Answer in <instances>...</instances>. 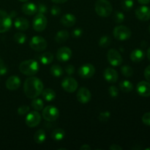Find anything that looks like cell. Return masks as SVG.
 I'll use <instances>...</instances> for the list:
<instances>
[{"label": "cell", "mask_w": 150, "mask_h": 150, "mask_svg": "<svg viewBox=\"0 0 150 150\" xmlns=\"http://www.w3.org/2000/svg\"><path fill=\"white\" fill-rule=\"evenodd\" d=\"M136 91L140 96L148 98L150 96V83L145 81H142L138 83Z\"/></svg>", "instance_id": "obj_16"}, {"label": "cell", "mask_w": 150, "mask_h": 150, "mask_svg": "<svg viewBox=\"0 0 150 150\" xmlns=\"http://www.w3.org/2000/svg\"><path fill=\"white\" fill-rule=\"evenodd\" d=\"M83 34V30L80 28H77V29H75L72 32V36L75 38H80L81 36Z\"/></svg>", "instance_id": "obj_42"}, {"label": "cell", "mask_w": 150, "mask_h": 150, "mask_svg": "<svg viewBox=\"0 0 150 150\" xmlns=\"http://www.w3.org/2000/svg\"><path fill=\"white\" fill-rule=\"evenodd\" d=\"M111 117V112L109 111H103L101 112L98 116V120L100 122H106Z\"/></svg>", "instance_id": "obj_36"}, {"label": "cell", "mask_w": 150, "mask_h": 150, "mask_svg": "<svg viewBox=\"0 0 150 150\" xmlns=\"http://www.w3.org/2000/svg\"><path fill=\"white\" fill-rule=\"evenodd\" d=\"M107 59L109 64L114 67H117L122 64L123 59L122 55L117 50L114 48H111L108 51L107 54Z\"/></svg>", "instance_id": "obj_8"}, {"label": "cell", "mask_w": 150, "mask_h": 150, "mask_svg": "<svg viewBox=\"0 0 150 150\" xmlns=\"http://www.w3.org/2000/svg\"><path fill=\"white\" fill-rule=\"evenodd\" d=\"M50 72H51V75L54 77H60L63 74V69L59 64H54V65L51 66Z\"/></svg>", "instance_id": "obj_29"}, {"label": "cell", "mask_w": 150, "mask_h": 150, "mask_svg": "<svg viewBox=\"0 0 150 150\" xmlns=\"http://www.w3.org/2000/svg\"><path fill=\"white\" fill-rule=\"evenodd\" d=\"M80 149L81 150H90L91 146L88 144H83L80 147Z\"/></svg>", "instance_id": "obj_47"}, {"label": "cell", "mask_w": 150, "mask_h": 150, "mask_svg": "<svg viewBox=\"0 0 150 150\" xmlns=\"http://www.w3.org/2000/svg\"><path fill=\"white\" fill-rule=\"evenodd\" d=\"M147 58H148V59L150 61V48H148V50H147Z\"/></svg>", "instance_id": "obj_51"}, {"label": "cell", "mask_w": 150, "mask_h": 150, "mask_svg": "<svg viewBox=\"0 0 150 150\" xmlns=\"http://www.w3.org/2000/svg\"><path fill=\"white\" fill-rule=\"evenodd\" d=\"M142 122L147 126H150V112L144 114L142 117Z\"/></svg>", "instance_id": "obj_41"}, {"label": "cell", "mask_w": 150, "mask_h": 150, "mask_svg": "<svg viewBox=\"0 0 150 150\" xmlns=\"http://www.w3.org/2000/svg\"><path fill=\"white\" fill-rule=\"evenodd\" d=\"M69 32L67 30H60L56 34L55 41L58 43H62L67 40L69 38Z\"/></svg>", "instance_id": "obj_24"}, {"label": "cell", "mask_w": 150, "mask_h": 150, "mask_svg": "<svg viewBox=\"0 0 150 150\" xmlns=\"http://www.w3.org/2000/svg\"><path fill=\"white\" fill-rule=\"evenodd\" d=\"M121 72L122 75L125 77H131L133 75V70L130 66L129 65H124L122 67Z\"/></svg>", "instance_id": "obj_33"}, {"label": "cell", "mask_w": 150, "mask_h": 150, "mask_svg": "<svg viewBox=\"0 0 150 150\" xmlns=\"http://www.w3.org/2000/svg\"><path fill=\"white\" fill-rule=\"evenodd\" d=\"M31 105H32V107L34 108V110L38 111H41V110L43 109L44 108L43 101L41 99H40V98H34L33 100L32 101Z\"/></svg>", "instance_id": "obj_30"}, {"label": "cell", "mask_w": 150, "mask_h": 150, "mask_svg": "<svg viewBox=\"0 0 150 150\" xmlns=\"http://www.w3.org/2000/svg\"><path fill=\"white\" fill-rule=\"evenodd\" d=\"M21 83V79H19V77L16 76H12L9 77L6 81L5 85L7 89L14 91L20 87Z\"/></svg>", "instance_id": "obj_18"}, {"label": "cell", "mask_w": 150, "mask_h": 150, "mask_svg": "<svg viewBox=\"0 0 150 150\" xmlns=\"http://www.w3.org/2000/svg\"><path fill=\"white\" fill-rule=\"evenodd\" d=\"M120 88L122 90V92L128 93V92H130L133 89V84L130 81H122L120 83Z\"/></svg>", "instance_id": "obj_27"}, {"label": "cell", "mask_w": 150, "mask_h": 150, "mask_svg": "<svg viewBox=\"0 0 150 150\" xmlns=\"http://www.w3.org/2000/svg\"><path fill=\"white\" fill-rule=\"evenodd\" d=\"M134 5L133 0H122V7L125 11H130L132 10Z\"/></svg>", "instance_id": "obj_34"}, {"label": "cell", "mask_w": 150, "mask_h": 150, "mask_svg": "<svg viewBox=\"0 0 150 150\" xmlns=\"http://www.w3.org/2000/svg\"><path fill=\"white\" fill-rule=\"evenodd\" d=\"M43 83L38 78L30 76L23 83V91L27 98L34 99L38 98L43 90Z\"/></svg>", "instance_id": "obj_1"}, {"label": "cell", "mask_w": 150, "mask_h": 150, "mask_svg": "<svg viewBox=\"0 0 150 150\" xmlns=\"http://www.w3.org/2000/svg\"><path fill=\"white\" fill-rule=\"evenodd\" d=\"M19 1H21V2H26V1H28L29 0H18Z\"/></svg>", "instance_id": "obj_52"}, {"label": "cell", "mask_w": 150, "mask_h": 150, "mask_svg": "<svg viewBox=\"0 0 150 150\" xmlns=\"http://www.w3.org/2000/svg\"><path fill=\"white\" fill-rule=\"evenodd\" d=\"M29 46L35 51H42L47 48V41L42 37L36 35L30 40Z\"/></svg>", "instance_id": "obj_5"}, {"label": "cell", "mask_w": 150, "mask_h": 150, "mask_svg": "<svg viewBox=\"0 0 150 150\" xmlns=\"http://www.w3.org/2000/svg\"><path fill=\"white\" fill-rule=\"evenodd\" d=\"M47 18L43 14L38 13V15L35 16L32 22V26H33L34 30L36 32H42L45 30L47 26Z\"/></svg>", "instance_id": "obj_9"}, {"label": "cell", "mask_w": 150, "mask_h": 150, "mask_svg": "<svg viewBox=\"0 0 150 150\" xmlns=\"http://www.w3.org/2000/svg\"><path fill=\"white\" fill-rule=\"evenodd\" d=\"M0 60H1V59H0Z\"/></svg>", "instance_id": "obj_55"}, {"label": "cell", "mask_w": 150, "mask_h": 150, "mask_svg": "<svg viewBox=\"0 0 150 150\" xmlns=\"http://www.w3.org/2000/svg\"><path fill=\"white\" fill-rule=\"evenodd\" d=\"M144 77L148 81L150 82V65L147 66L144 70Z\"/></svg>", "instance_id": "obj_45"}, {"label": "cell", "mask_w": 150, "mask_h": 150, "mask_svg": "<svg viewBox=\"0 0 150 150\" xmlns=\"http://www.w3.org/2000/svg\"><path fill=\"white\" fill-rule=\"evenodd\" d=\"M51 13L52 14L53 16L57 17V16H59L61 14V9L58 6H53L51 9Z\"/></svg>", "instance_id": "obj_40"}, {"label": "cell", "mask_w": 150, "mask_h": 150, "mask_svg": "<svg viewBox=\"0 0 150 150\" xmlns=\"http://www.w3.org/2000/svg\"><path fill=\"white\" fill-rule=\"evenodd\" d=\"M42 117L48 122H54L59 118V111L54 105H48L42 109Z\"/></svg>", "instance_id": "obj_6"}, {"label": "cell", "mask_w": 150, "mask_h": 150, "mask_svg": "<svg viewBox=\"0 0 150 150\" xmlns=\"http://www.w3.org/2000/svg\"><path fill=\"white\" fill-rule=\"evenodd\" d=\"M76 98L81 103L86 104L92 99V94L89 89H87L86 87H81L78 91Z\"/></svg>", "instance_id": "obj_13"}, {"label": "cell", "mask_w": 150, "mask_h": 150, "mask_svg": "<svg viewBox=\"0 0 150 150\" xmlns=\"http://www.w3.org/2000/svg\"><path fill=\"white\" fill-rule=\"evenodd\" d=\"M39 59L42 64H49L54 60V55L51 52H45L40 56Z\"/></svg>", "instance_id": "obj_26"}, {"label": "cell", "mask_w": 150, "mask_h": 150, "mask_svg": "<svg viewBox=\"0 0 150 150\" xmlns=\"http://www.w3.org/2000/svg\"><path fill=\"white\" fill-rule=\"evenodd\" d=\"M38 7V12L37 13H40V14H45L48 12V7L45 4H42V3H40V4H38V6H37Z\"/></svg>", "instance_id": "obj_39"}, {"label": "cell", "mask_w": 150, "mask_h": 150, "mask_svg": "<svg viewBox=\"0 0 150 150\" xmlns=\"http://www.w3.org/2000/svg\"><path fill=\"white\" fill-rule=\"evenodd\" d=\"M29 111V107L28 105H21L18 108V114L21 116H23L27 114V113Z\"/></svg>", "instance_id": "obj_38"}, {"label": "cell", "mask_w": 150, "mask_h": 150, "mask_svg": "<svg viewBox=\"0 0 150 150\" xmlns=\"http://www.w3.org/2000/svg\"><path fill=\"white\" fill-rule=\"evenodd\" d=\"M21 10L26 16H33L38 12V7L34 3L26 2L22 5Z\"/></svg>", "instance_id": "obj_21"}, {"label": "cell", "mask_w": 150, "mask_h": 150, "mask_svg": "<svg viewBox=\"0 0 150 150\" xmlns=\"http://www.w3.org/2000/svg\"><path fill=\"white\" fill-rule=\"evenodd\" d=\"M13 39L18 44H23L26 40V36L25 34L22 33V32H17L15 34Z\"/></svg>", "instance_id": "obj_32"}, {"label": "cell", "mask_w": 150, "mask_h": 150, "mask_svg": "<svg viewBox=\"0 0 150 150\" xmlns=\"http://www.w3.org/2000/svg\"><path fill=\"white\" fill-rule=\"evenodd\" d=\"M54 3H56V4H62V3L66 2L67 0H51Z\"/></svg>", "instance_id": "obj_49"}, {"label": "cell", "mask_w": 150, "mask_h": 150, "mask_svg": "<svg viewBox=\"0 0 150 150\" xmlns=\"http://www.w3.org/2000/svg\"><path fill=\"white\" fill-rule=\"evenodd\" d=\"M71 57L72 51L68 47H61L57 52V59L61 62H67Z\"/></svg>", "instance_id": "obj_14"}, {"label": "cell", "mask_w": 150, "mask_h": 150, "mask_svg": "<svg viewBox=\"0 0 150 150\" xmlns=\"http://www.w3.org/2000/svg\"><path fill=\"white\" fill-rule=\"evenodd\" d=\"M146 150H150V147H148V148H146V149H145Z\"/></svg>", "instance_id": "obj_53"}, {"label": "cell", "mask_w": 150, "mask_h": 150, "mask_svg": "<svg viewBox=\"0 0 150 150\" xmlns=\"http://www.w3.org/2000/svg\"><path fill=\"white\" fill-rule=\"evenodd\" d=\"M42 96L44 99L45 100L48 102H51V101L54 100L56 98L57 96V94H56L55 91L52 89H50V88H47L42 90Z\"/></svg>", "instance_id": "obj_23"}, {"label": "cell", "mask_w": 150, "mask_h": 150, "mask_svg": "<svg viewBox=\"0 0 150 150\" xmlns=\"http://www.w3.org/2000/svg\"><path fill=\"white\" fill-rule=\"evenodd\" d=\"M14 26L18 30L26 31L29 28V22L25 18L18 17L15 19Z\"/></svg>", "instance_id": "obj_20"}, {"label": "cell", "mask_w": 150, "mask_h": 150, "mask_svg": "<svg viewBox=\"0 0 150 150\" xmlns=\"http://www.w3.org/2000/svg\"><path fill=\"white\" fill-rule=\"evenodd\" d=\"M95 12L102 18H107L112 13L113 7L108 0H97L95 5Z\"/></svg>", "instance_id": "obj_3"}, {"label": "cell", "mask_w": 150, "mask_h": 150, "mask_svg": "<svg viewBox=\"0 0 150 150\" xmlns=\"http://www.w3.org/2000/svg\"><path fill=\"white\" fill-rule=\"evenodd\" d=\"M95 67L90 63H86L81 66L79 69V74L83 79H90L95 75Z\"/></svg>", "instance_id": "obj_12"}, {"label": "cell", "mask_w": 150, "mask_h": 150, "mask_svg": "<svg viewBox=\"0 0 150 150\" xmlns=\"http://www.w3.org/2000/svg\"><path fill=\"white\" fill-rule=\"evenodd\" d=\"M65 72L68 76H72L75 72V67L72 64H69L65 67Z\"/></svg>", "instance_id": "obj_44"}, {"label": "cell", "mask_w": 150, "mask_h": 150, "mask_svg": "<svg viewBox=\"0 0 150 150\" xmlns=\"http://www.w3.org/2000/svg\"><path fill=\"white\" fill-rule=\"evenodd\" d=\"M149 33H150V25H149Z\"/></svg>", "instance_id": "obj_54"}, {"label": "cell", "mask_w": 150, "mask_h": 150, "mask_svg": "<svg viewBox=\"0 0 150 150\" xmlns=\"http://www.w3.org/2000/svg\"><path fill=\"white\" fill-rule=\"evenodd\" d=\"M108 92H109V95L114 98H117L119 95V89L116 86H110L108 88Z\"/></svg>", "instance_id": "obj_37"}, {"label": "cell", "mask_w": 150, "mask_h": 150, "mask_svg": "<svg viewBox=\"0 0 150 150\" xmlns=\"http://www.w3.org/2000/svg\"><path fill=\"white\" fill-rule=\"evenodd\" d=\"M114 21L116 23H122L125 20V16L122 12H116L114 16Z\"/></svg>", "instance_id": "obj_35"}, {"label": "cell", "mask_w": 150, "mask_h": 150, "mask_svg": "<svg viewBox=\"0 0 150 150\" xmlns=\"http://www.w3.org/2000/svg\"><path fill=\"white\" fill-rule=\"evenodd\" d=\"M12 18L3 10H0V33L7 32L11 28Z\"/></svg>", "instance_id": "obj_7"}, {"label": "cell", "mask_w": 150, "mask_h": 150, "mask_svg": "<svg viewBox=\"0 0 150 150\" xmlns=\"http://www.w3.org/2000/svg\"><path fill=\"white\" fill-rule=\"evenodd\" d=\"M136 18L142 21H147L150 19V7L147 6H141L135 12Z\"/></svg>", "instance_id": "obj_15"}, {"label": "cell", "mask_w": 150, "mask_h": 150, "mask_svg": "<svg viewBox=\"0 0 150 150\" xmlns=\"http://www.w3.org/2000/svg\"><path fill=\"white\" fill-rule=\"evenodd\" d=\"M16 14H17V13H16V12L13 11V12H11V13L10 14V17L13 18V17H14L15 16H16Z\"/></svg>", "instance_id": "obj_50"}, {"label": "cell", "mask_w": 150, "mask_h": 150, "mask_svg": "<svg viewBox=\"0 0 150 150\" xmlns=\"http://www.w3.org/2000/svg\"><path fill=\"white\" fill-rule=\"evenodd\" d=\"M64 136H65V133H64V130L61 128L55 129L51 133V138L53 139V140L57 141V142L62 140L64 138Z\"/></svg>", "instance_id": "obj_28"}, {"label": "cell", "mask_w": 150, "mask_h": 150, "mask_svg": "<svg viewBox=\"0 0 150 150\" xmlns=\"http://www.w3.org/2000/svg\"><path fill=\"white\" fill-rule=\"evenodd\" d=\"M103 77L108 83H114L117 81L119 79L118 73L116 70L111 67H107L103 72Z\"/></svg>", "instance_id": "obj_17"}, {"label": "cell", "mask_w": 150, "mask_h": 150, "mask_svg": "<svg viewBox=\"0 0 150 150\" xmlns=\"http://www.w3.org/2000/svg\"><path fill=\"white\" fill-rule=\"evenodd\" d=\"M114 38L120 41H125L130 39L131 37V30L125 26H116L113 31Z\"/></svg>", "instance_id": "obj_4"}, {"label": "cell", "mask_w": 150, "mask_h": 150, "mask_svg": "<svg viewBox=\"0 0 150 150\" xmlns=\"http://www.w3.org/2000/svg\"><path fill=\"white\" fill-rule=\"evenodd\" d=\"M144 53L142 50L141 49H135L130 54V59L133 62L139 63L142 62V60L144 59Z\"/></svg>", "instance_id": "obj_22"}, {"label": "cell", "mask_w": 150, "mask_h": 150, "mask_svg": "<svg viewBox=\"0 0 150 150\" xmlns=\"http://www.w3.org/2000/svg\"><path fill=\"white\" fill-rule=\"evenodd\" d=\"M109 149L111 150H122L123 148L119 144H112L110 146Z\"/></svg>", "instance_id": "obj_46"}, {"label": "cell", "mask_w": 150, "mask_h": 150, "mask_svg": "<svg viewBox=\"0 0 150 150\" xmlns=\"http://www.w3.org/2000/svg\"><path fill=\"white\" fill-rule=\"evenodd\" d=\"M78 82L72 77H66L62 81V87L68 93H73L78 89Z\"/></svg>", "instance_id": "obj_11"}, {"label": "cell", "mask_w": 150, "mask_h": 150, "mask_svg": "<svg viewBox=\"0 0 150 150\" xmlns=\"http://www.w3.org/2000/svg\"><path fill=\"white\" fill-rule=\"evenodd\" d=\"M41 122V116L38 111L29 112L26 117V125L29 127L33 128L37 127Z\"/></svg>", "instance_id": "obj_10"}, {"label": "cell", "mask_w": 150, "mask_h": 150, "mask_svg": "<svg viewBox=\"0 0 150 150\" xmlns=\"http://www.w3.org/2000/svg\"><path fill=\"white\" fill-rule=\"evenodd\" d=\"M39 64L36 60L28 59L23 61L19 64V70L22 74L27 76H34L38 73Z\"/></svg>", "instance_id": "obj_2"}, {"label": "cell", "mask_w": 150, "mask_h": 150, "mask_svg": "<svg viewBox=\"0 0 150 150\" xmlns=\"http://www.w3.org/2000/svg\"><path fill=\"white\" fill-rule=\"evenodd\" d=\"M45 139H46V134H45V130L42 129L37 130L34 135V141L38 144L43 143L45 141Z\"/></svg>", "instance_id": "obj_25"}, {"label": "cell", "mask_w": 150, "mask_h": 150, "mask_svg": "<svg viewBox=\"0 0 150 150\" xmlns=\"http://www.w3.org/2000/svg\"><path fill=\"white\" fill-rule=\"evenodd\" d=\"M138 1H139V4L145 5V4H149V3L150 2V0H138Z\"/></svg>", "instance_id": "obj_48"}, {"label": "cell", "mask_w": 150, "mask_h": 150, "mask_svg": "<svg viewBox=\"0 0 150 150\" xmlns=\"http://www.w3.org/2000/svg\"><path fill=\"white\" fill-rule=\"evenodd\" d=\"M7 73V67L3 63L2 60H0V76H4Z\"/></svg>", "instance_id": "obj_43"}, {"label": "cell", "mask_w": 150, "mask_h": 150, "mask_svg": "<svg viewBox=\"0 0 150 150\" xmlns=\"http://www.w3.org/2000/svg\"><path fill=\"white\" fill-rule=\"evenodd\" d=\"M60 22L65 27H72L76 23V18L74 15L71 13H67L61 18Z\"/></svg>", "instance_id": "obj_19"}, {"label": "cell", "mask_w": 150, "mask_h": 150, "mask_svg": "<svg viewBox=\"0 0 150 150\" xmlns=\"http://www.w3.org/2000/svg\"><path fill=\"white\" fill-rule=\"evenodd\" d=\"M111 38L107 35H104V36L101 37L99 40V42H98V44L100 47L102 48H106L108 47V45L111 44Z\"/></svg>", "instance_id": "obj_31"}]
</instances>
